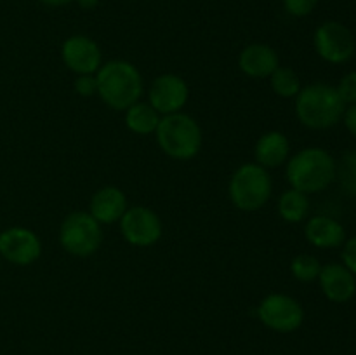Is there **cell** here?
<instances>
[{
	"label": "cell",
	"mask_w": 356,
	"mask_h": 355,
	"mask_svg": "<svg viewBox=\"0 0 356 355\" xmlns=\"http://www.w3.org/2000/svg\"><path fill=\"white\" fill-rule=\"evenodd\" d=\"M315 51L330 65H343L355 56L356 38L353 31L339 21H325L313 35Z\"/></svg>",
	"instance_id": "8"
},
{
	"label": "cell",
	"mask_w": 356,
	"mask_h": 355,
	"mask_svg": "<svg viewBox=\"0 0 356 355\" xmlns=\"http://www.w3.org/2000/svg\"><path fill=\"white\" fill-rule=\"evenodd\" d=\"M257 319L275 333L289 334L298 331L305 322V308L296 298L273 292L257 305Z\"/></svg>",
	"instance_id": "7"
},
{
	"label": "cell",
	"mask_w": 356,
	"mask_h": 355,
	"mask_svg": "<svg viewBox=\"0 0 356 355\" xmlns=\"http://www.w3.org/2000/svg\"><path fill=\"white\" fill-rule=\"evenodd\" d=\"M273 191V181L270 173L256 162L242 164L228 184V195L236 209L245 212L259 211L268 204Z\"/></svg>",
	"instance_id": "5"
},
{
	"label": "cell",
	"mask_w": 356,
	"mask_h": 355,
	"mask_svg": "<svg viewBox=\"0 0 356 355\" xmlns=\"http://www.w3.org/2000/svg\"><path fill=\"white\" fill-rule=\"evenodd\" d=\"M162 115L149 103L138 101L125 110V125L131 132L139 136H148L156 131Z\"/></svg>",
	"instance_id": "18"
},
{
	"label": "cell",
	"mask_w": 356,
	"mask_h": 355,
	"mask_svg": "<svg viewBox=\"0 0 356 355\" xmlns=\"http://www.w3.org/2000/svg\"><path fill=\"white\" fill-rule=\"evenodd\" d=\"M343 265L356 277V235L343 244Z\"/></svg>",
	"instance_id": "26"
},
{
	"label": "cell",
	"mask_w": 356,
	"mask_h": 355,
	"mask_svg": "<svg viewBox=\"0 0 356 355\" xmlns=\"http://www.w3.org/2000/svg\"><path fill=\"white\" fill-rule=\"evenodd\" d=\"M125 211H127V197L118 187L108 184V187L99 188L97 191H94L92 198H90L89 212L101 225H111V223L120 221Z\"/></svg>",
	"instance_id": "15"
},
{
	"label": "cell",
	"mask_w": 356,
	"mask_h": 355,
	"mask_svg": "<svg viewBox=\"0 0 356 355\" xmlns=\"http://www.w3.org/2000/svg\"><path fill=\"white\" fill-rule=\"evenodd\" d=\"M318 282L325 298L332 303H348L356 294V277L343 263L323 265Z\"/></svg>",
	"instance_id": "13"
},
{
	"label": "cell",
	"mask_w": 356,
	"mask_h": 355,
	"mask_svg": "<svg viewBox=\"0 0 356 355\" xmlns=\"http://www.w3.org/2000/svg\"><path fill=\"white\" fill-rule=\"evenodd\" d=\"M339 93L341 100L344 104H355L356 103V72H350L339 80V86L336 87Z\"/></svg>",
	"instance_id": "24"
},
{
	"label": "cell",
	"mask_w": 356,
	"mask_h": 355,
	"mask_svg": "<svg viewBox=\"0 0 356 355\" xmlns=\"http://www.w3.org/2000/svg\"><path fill=\"white\" fill-rule=\"evenodd\" d=\"M42 254V242L37 233L24 226H10L0 232V256L17 267L35 263Z\"/></svg>",
	"instance_id": "10"
},
{
	"label": "cell",
	"mask_w": 356,
	"mask_h": 355,
	"mask_svg": "<svg viewBox=\"0 0 356 355\" xmlns=\"http://www.w3.org/2000/svg\"><path fill=\"white\" fill-rule=\"evenodd\" d=\"M120 232L125 242L134 247H149L160 240L163 233L162 219L146 205L127 207L120 218Z\"/></svg>",
	"instance_id": "9"
},
{
	"label": "cell",
	"mask_w": 356,
	"mask_h": 355,
	"mask_svg": "<svg viewBox=\"0 0 356 355\" xmlns=\"http://www.w3.org/2000/svg\"><path fill=\"white\" fill-rule=\"evenodd\" d=\"M73 89H75V93L82 97H90L94 96V94H97L96 75H76Z\"/></svg>",
	"instance_id": "25"
},
{
	"label": "cell",
	"mask_w": 356,
	"mask_h": 355,
	"mask_svg": "<svg viewBox=\"0 0 356 355\" xmlns=\"http://www.w3.org/2000/svg\"><path fill=\"white\" fill-rule=\"evenodd\" d=\"M63 63L76 75H96L103 65V54L96 42L87 35H72L61 45Z\"/></svg>",
	"instance_id": "12"
},
{
	"label": "cell",
	"mask_w": 356,
	"mask_h": 355,
	"mask_svg": "<svg viewBox=\"0 0 356 355\" xmlns=\"http://www.w3.org/2000/svg\"><path fill=\"white\" fill-rule=\"evenodd\" d=\"M320 0H282L285 13L294 17H306L316 9Z\"/></svg>",
	"instance_id": "23"
},
{
	"label": "cell",
	"mask_w": 356,
	"mask_h": 355,
	"mask_svg": "<svg viewBox=\"0 0 356 355\" xmlns=\"http://www.w3.org/2000/svg\"><path fill=\"white\" fill-rule=\"evenodd\" d=\"M40 3L47 7H63V6H68V3L75 2V0H38Z\"/></svg>",
	"instance_id": "28"
},
{
	"label": "cell",
	"mask_w": 356,
	"mask_h": 355,
	"mask_svg": "<svg viewBox=\"0 0 356 355\" xmlns=\"http://www.w3.org/2000/svg\"><path fill=\"white\" fill-rule=\"evenodd\" d=\"M238 66L250 79H270L271 73L280 66L278 54L271 45L249 44L238 56Z\"/></svg>",
	"instance_id": "14"
},
{
	"label": "cell",
	"mask_w": 356,
	"mask_h": 355,
	"mask_svg": "<svg viewBox=\"0 0 356 355\" xmlns=\"http://www.w3.org/2000/svg\"><path fill=\"white\" fill-rule=\"evenodd\" d=\"M254 155H256V164L263 166L264 169L280 167L282 164H287L291 157V141L284 132L268 131L257 139Z\"/></svg>",
	"instance_id": "17"
},
{
	"label": "cell",
	"mask_w": 356,
	"mask_h": 355,
	"mask_svg": "<svg viewBox=\"0 0 356 355\" xmlns=\"http://www.w3.org/2000/svg\"><path fill=\"white\" fill-rule=\"evenodd\" d=\"M97 96L108 108L125 111L143 96V77L132 63L125 59H111L96 72Z\"/></svg>",
	"instance_id": "2"
},
{
	"label": "cell",
	"mask_w": 356,
	"mask_h": 355,
	"mask_svg": "<svg viewBox=\"0 0 356 355\" xmlns=\"http://www.w3.org/2000/svg\"><path fill=\"white\" fill-rule=\"evenodd\" d=\"M320 270H322V263L313 254H298L294 260L291 261V271L294 275L296 281L299 282H313L318 281Z\"/></svg>",
	"instance_id": "22"
},
{
	"label": "cell",
	"mask_w": 356,
	"mask_h": 355,
	"mask_svg": "<svg viewBox=\"0 0 356 355\" xmlns=\"http://www.w3.org/2000/svg\"><path fill=\"white\" fill-rule=\"evenodd\" d=\"M190 97V87L183 77L176 73H163L159 75L149 86L148 103L160 115L177 113L184 108Z\"/></svg>",
	"instance_id": "11"
},
{
	"label": "cell",
	"mask_w": 356,
	"mask_h": 355,
	"mask_svg": "<svg viewBox=\"0 0 356 355\" xmlns=\"http://www.w3.org/2000/svg\"><path fill=\"white\" fill-rule=\"evenodd\" d=\"M336 181H339L341 190L350 197H356V152L346 150L341 155L339 162L336 160Z\"/></svg>",
	"instance_id": "21"
},
{
	"label": "cell",
	"mask_w": 356,
	"mask_h": 355,
	"mask_svg": "<svg viewBox=\"0 0 356 355\" xmlns=\"http://www.w3.org/2000/svg\"><path fill=\"white\" fill-rule=\"evenodd\" d=\"M103 242L101 223L87 211L70 212L59 228V244L68 254L87 258L96 253Z\"/></svg>",
	"instance_id": "6"
},
{
	"label": "cell",
	"mask_w": 356,
	"mask_h": 355,
	"mask_svg": "<svg viewBox=\"0 0 356 355\" xmlns=\"http://www.w3.org/2000/svg\"><path fill=\"white\" fill-rule=\"evenodd\" d=\"M305 237L312 246L320 249H332L346 242V230L337 219L318 214L306 221Z\"/></svg>",
	"instance_id": "16"
},
{
	"label": "cell",
	"mask_w": 356,
	"mask_h": 355,
	"mask_svg": "<svg viewBox=\"0 0 356 355\" xmlns=\"http://www.w3.org/2000/svg\"><path fill=\"white\" fill-rule=\"evenodd\" d=\"M285 176L291 188L306 195L320 194L336 181V159L318 146L302 148L289 157Z\"/></svg>",
	"instance_id": "3"
},
{
	"label": "cell",
	"mask_w": 356,
	"mask_h": 355,
	"mask_svg": "<svg viewBox=\"0 0 356 355\" xmlns=\"http://www.w3.org/2000/svg\"><path fill=\"white\" fill-rule=\"evenodd\" d=\"M309 198L296 188H289L278 198V214L287 223H301L308 218Z\"/></svg>",
	"instance_id": "19"
},
{
	"label": "cell",
	"mask_w": 356,
	"mask_h": 355,
	"mask_svg": "<svg viewBox=\"0 0 356 355\" xmlns=\"http://www.w3.org/2000/svg\"><path fill=\"white\" fill-rule=\"evenodd\" d=\"M155 136L160 150L174 160L193 159L204 145V134L198 122L183 111L163 115Z\"/></svg>",
	"instance_id": "4"
},
{
	"label": "cell",
	"mask_w": 356,
	"mask_h": 355,
	"mask_svg": "<svg viewBox=\"0 0 356 355\" xmlns=\"http://www.w3.org/2000/svg\"><path fill=\"white\" fill-rule=\"evenodd\" d=\"M343 120H344V125H346L348 131L351 132V136H355L356 138V103L350 104V106L344 110Z\"/></svg>",
	"instance_id": "27"
},
{
	"label": "cell",
	"mask_w": 356,
	"mask_h": 355,
	"mask_svg": "<svg viewBox=\"0 0 356 355\" xmlns=\"http://www.w3.org/2000/svg\"><path fill=\"white\" fill-rule=\"evenodd\" d=\"M296 117L305 127L325 131L343 120L346 104L334 86L325 82L308 84L294 97Z\"/></svg>",
	"instance_id": "1"
},
{
	"label": "cell",
	"mask_w": 356,
	"mask_h": 355,
	"mask_svg": "<svg viewBox=\"0 0 356 355\" xmlns=\"http://www.w3.org/2000/svg\"><path fill=\"white\" fill-rule=\"evenodd\" d=\"M75 2L79 3V6L82 7V9L90 10V9H94V7H97L99 0H75Z\"/></svg>",
	"instance_id": "29"
},
{
	"label": "cell",
	"mask_w": 356,
	"mask_h": 355,
	"mask_svg": "<svg viewBox=\"0 0 356 355\" xmlns=\"http://www.w3.org/2000/svg\"><path fill=\"white\" fill-rule=\"evenodd\" d=\"M0 261H2V256H0Z\"/></svg>",
	"instance_id": "30"
},
{
	"label": "cell",
	"mask_w": 356,
	"mask_h": 355,
	"mask_svg": "<svg viewBox=\"0 0 356 355\" xmlns=\"http://www.w3.org/2000/svg\"><path fill=\"white\" fill-rule=\"evenodd\" d=\"M270 86L280 97H296L301 90V79L291 66H278L270 75Z\"/></svg>",
	"instance_id": "20"
}]
</instances>
